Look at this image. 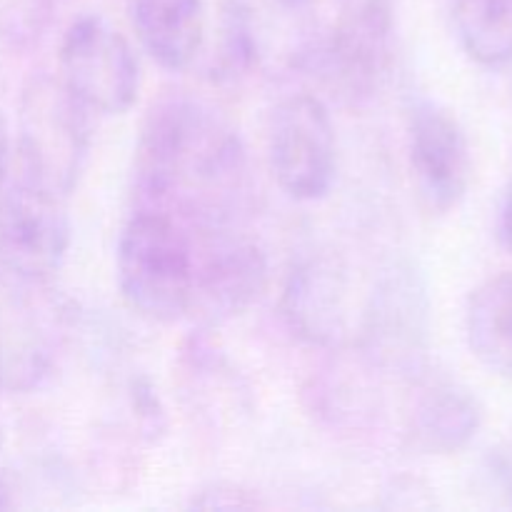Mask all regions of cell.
I'll return each instance as SVG.
<instances>
[{
    "instance_id": "cell-22",
    "label": "cell",
    "mask_w": 512,
    "mask_h": 512,
    "mask_svg": "<svg viewBox=\"0 0 512 512\" xmlns=\"http://www.w3.org/2000/svg\"><path fill=\"white\" fill-rule=\"evenodd\" d=\"M13 505V498H10V488L3 478H0V510H8Z\"/></svg>"
},
{
    "instance_id": "cell-12",
    "label": "cell",
    "mask_w": 512,
    "mask_h": 512,
    "mask_svg": "<svg viewBox=\"0 0 512 512\" xmlns=\"http://www.w3.org/2000/svg\"><path fill=\"white\" fill-rule=\"evenodd\" d=\"M408 155L415 190L425 208L445 215L463 203L473 173L468 135L460 120L435 100H420L410 113Z\"/></svg>"
},
{
    "instance_id": "cell-14",
    "label": "cell",
    "mask_w": 512,
    "mask_h": 512,
    "mask_svg": "<svg viewBox=\"0 0 512 512\" xmlns=\"http://www.w3.org/2000/svg\"><path fill=\"white\" fill-rule=\"evenodd\" d=\"M483 425V405L473 390L448 375H413L405 410L410 445L425 455H455L468 448Z\"/></svg>"
},
{
    "instance_id": "cell-21",
    "label": "cell",
    "mask_w": 512,
    "mask_h": 512,
    "mask_svg": "<svg viewBox=\"0 0 512 512\" xmlns=\"http://www.w3.org/2000/svg\"><path fill=\"white\" fill-rule=\"evenodd\" d=\"M498 228H500V240H503V245L508 248V253H512V170H510L508 185H505L503 203H500Z\"/></svg>"
},
{
    "instance_id": "cell-7",
    "label": "cell",
    "mask_w": 512,
    "mask_h": 512,
    "mask_svg": "<svg viewBox=\"0 0 512 512\" xmlns=\"http://www.w3.org/2000/svg\"><path fill=\"white\" fill-rule=\"evenodd\" d=\"M430 343L428 280L418 265L398 260L380 273L363 308L358 345L373 368L413 378L425 368Z\"/></svg>"
},
{
    "instance_id": "cell-10",
    "label": "cell",
    "mask_w": 512,
    "mask_h": 512,
    "mask_svg": "<svg viewBox=\"0 0 512 512\" xmlns=\"http://www.w3.org/2000/svg\"><path fill=\"white\" fill-rule=\"evenodd\" d=\"M268 163L275 183L295 200H320L338 175V140L330 110L318 95L280 100L268 128Z\"/></svg>"
},
{
    "instance_id": "cell-15",
    "label": "cell",
    "mask_w": 512,
    "mask_h": 512,
    "mask_svg": "<svg viewBox=\"0 0 512 512\" xmlns=\"http://www.w3.org/2000/svg\"><path fill=\"white\" fill-rule=\"evenodd\" d=\"M133 25L145 53L165 70H185L205 45L203 0H133Z\"/></svg>"
},
{
    "instance_id": "cell-9",
    "label": "cell",
    "mask_w": 512,
    "mask_h": 512,
    "mask_svg": "<svg viewBox=\"0 0 512 512\" xmlns=\"http://www.w3.org/2000/svg\"><path fill=\"white\" fill-rule=\"evenodd\" d=\"M58 80L98 115H123L140 93V63L130 40L98 13L75 18L58 50Z\"/></svg>"
},
{
    "instance_id": "cell-19",
    "label": "cell",
    "mask_w": 512,
    "mask_h": 512,
    "mask_svg": "<svg viewBox=\"0 0 512 512\" xmlns=\"http://www.w3.org/2000/svg\"><path fill=\"white\" fill-rule=\"evenodd\" d=\"M485 475L498 498L512 505V428L485 458Z\"/></svg>"
},
{
    "instance_id": "cell-23",
    "label": "cell",
    "mask_w": 512,
    "mask_h": 512,
    "mask_svg": "<svg viewBox=\"0 0 512 512\" xmlns=\"http://www.w3.org/2000/svg\"><path fill=\"white\" fill-rule=\"evenodd\" d=\"M0 445H3V418H0Z\"/></svg>"
},
{
    "instance_id": "cell-20",
    "label": "cell",
    "mask_w": 512,
    "mask_h": 512,
    "mask_svg": "<svg viewBox=\"0 0 512 512\" xmlns=\"http://www.w3.org/2000/svg\"><path fill=\"white\" fill-rule=\"evenodd\" d=\"M10 165H13V138H10L8 118L0 110V185L8 180Z\"/></svg>"
},
{
    "instance_id": "cell-3",
    "label": "cell",
    "mask_w": 512,
    "mask_h": 512,
    "mask_svg": "<svg viewBox=\"0 0 512 512\" xmlns=\"http://www.w3.org/2000/svg\"><path fill=\"white\" fill-rule=\"evenodd\" d=\"M325 23L323 0H223L225 73H308Z\"/></svg>"
},
{
    "instance_id": "cell-11",
    "label": "cell",
    "mask_w": 512,
    "mask_h": 512,
    "mask_svg": "<svg viewBox=\"0 0 512 512\" xmlns=\"http://www.w3.org/2000/svg\"><path fill=\"white\" fill-rule=\"evenodd\" d=\"M65 198L18 175L0 185V265L30 278L53 280L70 250Z\"/></svg>"
},
{
    "instance_id": "cell-8",
    "label": "cell",
    "mask_w": 512,
    "mask_h": 512,
    "mask_svg": "<svg viewBox=\"0 0 512 512\" xmlns=\"http://www.w3.org/2000/svg\"><path fill=\"white\" fill-rule=\"evenodd\" d=\"M193 240V303L190 315L218 325L243 315L268 290V255L233 223L188 225Z\"/></svg>"
},
{
    "instance_id": "cell-2",
    "label": "cell",
    "mask_w": 512,
    "mask_h": 512,
    "mask_svg": "<svg viewBox=\"0 0 512 512\" xmlns=\"http://www.w3.org/2000/svg\"><path fill=\"white\" fill-rule=\"evenodd\" d=\"M125 305L150 323H178L193 303V240L188 225L138 208L123 225L115 253Z\"/></svg>"
},
{
    "instance_id": "cell-17",
    "label": "cell",
    "mask_w": 512,
    "mask_h": 512,
    "mask_svg": "<svg viewBox=\"0 0 512 512\" xmlns=\"http://www.w3.org/2000/svg\"><path fill=\"white\" fill-rule=\"evenodd\" d=\"M460 45L483 68L512 63V0H453Z\"/></svg>"
},
{
    "instance_id": "cell-6",
    "label": "cell",
    "mask_w": 512,
    "mask_h": 512,
    "mask_svg": "<svg viewBox=\"0 0 512 512\" xmlns=\"http://www.w3.org/2000/svg\"><path fill=\"white\" fill-rule=\"evenodd\" d=\"M90 110L58 78H38L23 98L20 175L68 198L90 155Z\"/></svg>"
},
{
    "instance_id": "cell-4",
    "label": "cell",
    "mask_w": 512,
    "mask_h": 512,
    "mask_svg": "<svg viewBox=\"0 0 512 512\" xmlns=\"http://www.w3.org/2000/svg\"><path fill=\"white\" fill-rule=\"evenodd\" d=\"M68 333L53 280L0 265V393H30L53 375Z\"/></svg>"
},
{
    "instance_id": "cell-16",
    "label": "cell",
    "mask_w": 512,
    "mask_h": 512,
    "mask_svg": "<svg viewBox=\"0 0 512 512\" xmlns=\"http://www.w3.org/2000/svg\"><path fill=\"white\" fill-rule=\"evenodd\" d=\"M465 335L478 363L512 383V273H500L473 290Z\"/></svg>"
},
{
    "instance_id": "cell-18",
    "label": "cell",
    "mask_w": 512,
    "mask_h": 512,
    "mask_svg": "<svg viewBox=\"0 0 512 512\" xmlns=\"http://www.w3.org/2000/svg\"><path fill=\"white\" fill-rule=\"evenodd\" d=\"M263 500L240 485L233 483H213L208 488L198 490L190 500V508L198 510H253L263 508Z\"/></svg>"
},
{
    "instance_id": "cell-1",
    "label": "cell",
    "mask_w": 512,
    "mask_h": 512,
    "mask_svg": "<svg viewBox=\"0 0 512 512\" xmlns=\"http://www.w3.org/2000/svg\"><path fill=\"white\" fill-rule=\"evenodd\" d=\"M140 208L185 225L233 223L248 193V158L238 130L190 95L153 103L135 145Z\"/></svg>"
},
{
    "instance_id": "cell-5",
    "label": "cell",
    "mask_w": 512,
    "mask_h": 512,
    "mask_svg": "<svg viewBox=\"0 0 512 512\" xmlns=\"http://www.w3.org/2000/svg\"><path fill=\"white\" fill-rule=\"evenodd\" d=\"M395 60L393 0H338L308 73L348 103L370 100Z\"/></svg>"
},
{
    "instance_id": "cell-13",
    "label": "cell",
    "mask_w": 512,
    "mask_h": 512,
    "mask_svg": "<svg viewBox=\"0 0 512 512\" xmlns=\"http://www.w3.org/2000/svg\"><path fill=\"white\" fill-rule=\"evenodd\" d=\"M280 313L295 338L333 350L350 338V280L330 253H310L288 270Z\"/></svg>"
}]
</instances>
